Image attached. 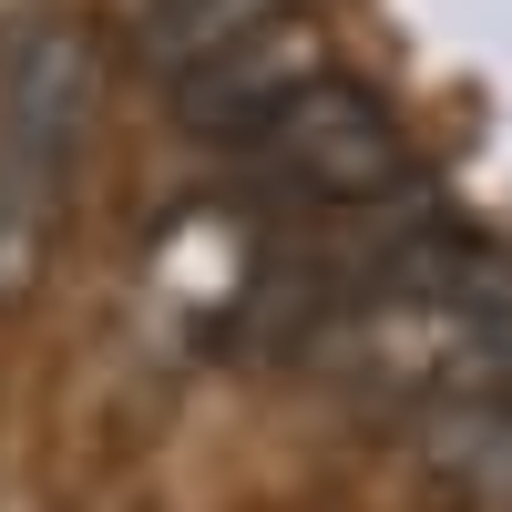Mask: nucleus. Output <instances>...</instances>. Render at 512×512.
<instances>
[{
  "instance_id": "f257e3e1",
  "label": "nucleus",
  "mask_w": 512,
  "mask_h": 512,
  "mask_svg": "<svg viewBox=\"0 0 512 512\" xmlns=\"http://www.w3.org/2000/svg\"><path fill=\"white\" fill-rule=\"evenodd\" d=\"M328 359L359 400L400 410L420 431L431 410L512 379V277L441 226L390 236L349 287V308L328 318Z\"/></svg>"
},
{
  "instance_id": "f03ea898",
  "label": "nucleus",
  "mask_w": 512,
  "mask_h": 512,
  "mask_svg": "<svg viewBox=\"0 0 512 512\" xmlns=\"http://www.w3.org/2000/svg\"><path fill=\"white\" fill-rule=\"evenodd\" d=\"M93 93H103V52L82 21H31L0 41V318L41 287L62 246Z\"/></svg>"
},
{
  "instance_id": "7ed1b4c3",
  "label": "nucleus",
  "mask_w": 512,
  "mask_h": 512,
  "mask_svg": "<svg viewBox=\"0 0 512 512\" xmlns=\"http://www.w3.org/2000/svg\"><path fill=\"white\" fill-rule=\"evenodd\" d=\"M246 195L297 205V216H369V205L410 195V123L349 72H308L277 113H256L226 144Z\"/></svg>"
},
{
  "instance_id": "20e7f679",
  "label": "nucleus",
  "mask_w": 512,
  "mask_h": 512,
  "mask_svg": "<svg viewBox=\"0 0 512 512\" xmlns=\"http://www.w3.org/2000/svg\"><path fill=\"white\" fill-rule=\"evenodd\" d=\"M308 72H328V41L308 31V11H287V21H267V31L226 41V52H205V62H185V72H164V103H175L185 134L236 144L246 123H256V113H277Z\"/></svg>"
},
{
  "instance_id": "39448f33",
  "label": "nucleus",
  "mask_w": 512,
  "mask_h": 512,
  "mask_svg": "<svg viewBox=\"0 0 512 512\" xmlns=\"http://www.w3.org/2000/svg\"><path fill=\"white\" fill-rule=\"evenodd\" d=\"M420 461L441 472L451 502H472V512H512V379H492V390L431 410V420H420Z\"/></svg>"
},
{
  "instance_id": "423d86ee",
  "label": "nucleus",
  "mask_w": 512,
  "mask_h": 512,
  "mask_svg": "<svg viewBox=\"0 0 512 512\" xmlns=\"http://www.w3.org/2000/svg\"><path fill=\"white\" fill-rule=\"evenodd\" d=\"M113 11H123V41L144 52V72H185V62L226 52L246 31L308 11V0H113Z\"/></svg>"
}]
</instances>
